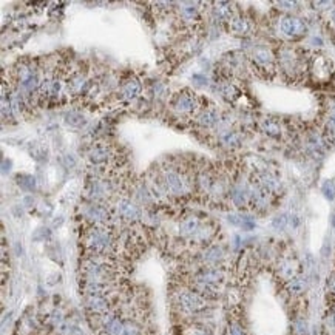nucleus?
<instances>
[{"instance_id": "3", "label": "nucleus", "mask_w": 335, "mask_h": 335, "mask_svg": "<svg viewBox=\"0 0 335 335\" xmlns=\"http://www.w3.org/2000/svg\"><path fill=\"white\" fill-rule=\"evenodd\" d=\"M119 209H121V213H122L124 216H127V218H136V215H137L136 205L132 204L130 201H121Z\"/></svg>"}, {"instance_id": "1", "label": "nucleus", "mask_w": 335, "mask_h": 335, "mask_svg": "<svg viewBox=\"0 0 335 335\" xmlns=\"http://www.w3.org/2000/svg\"><path fill=\"white\" fill-rule=\"evenodd\" d=\"M176 108L181 111H192L195 108V99L187 93L181 95L176 100Z\"/></svg>"}, {"instance_id": "2", "label": "nucleus", "mask_w": 335, "mask_h": 335, "mask_svg": "<svg viewBox=\"0 0 335 335\" xmlns=\"http://www.w3.org/2000/svg\"><path fill=\"white\" fill-rule=\"evenodd\" d=\"M166 184L168 190H171L173 193H181L182 192V181L178 175H175V173H168V175L166 176Z\"/></svg>"}, {"instance_id": "4", "label": "nucleus", "mask_w": 335, "mask_h": 335, "mask_svg": "<svg viewBox=\"0 0 335 335\" xmlns=\"http://www.w3.org/2000/svg\"><path fill=\"white\" fill-rule=\"evenodd\" d=\"M139 90H141V85L136 82V80H133V82H129L125 85V88H124V95H125V98H129V99H132V98H134L136 95H139Z\"/></svg>"}]
</instances>
